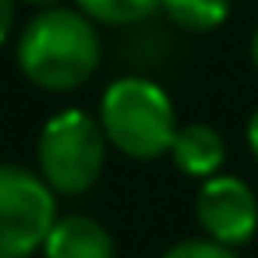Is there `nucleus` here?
Masks as SVG:
<instances>
[{
    "instance_id": "nucleus-8",
    "label": "nucleus",
    "mask_w": 258,
    "mask_h": 258,
    "mask_svg": "<svg viewBox=\"0 0 258 258\" xmlns=\"http://www.w3.org/2000/svg\"><path fill=\"white\" fill-rule=\"evenodd\" d=\"M233 11V0H163V15L173 29L205 36L216 32Z\"/></svg>"
},
{
    "instance_id": "nucleus-9",
    "label": "nucleus",
    "mask_w": 258,
    "mask_h": 258,
    "mask_svg": "<svg viewBox=\"0 0 258 258\" xmlns=\"http://www.w3.org/2000/svg\"><path fill=\"white\" fill-rule=\"evenodd\" d=\"M75 8H82L92 22L106 25V29H127V25H142L152 15L163 11V0H71Z\"/></svg>"
},
{
    "instance_id": "nucleus-1",
    "label": "nucleus",
    "mask_w": 258,
    "mask_h": 258,
    "mask_svg": "<svg viewBox=\"0 0 258 258\" xmlns=\"http://www.w3.org/2000/svg\"><path fill=\"white\" fill-rule=\"evenodd\" d=\"M18 75L43 92H75L103 64L99 22L75 4L32 11L15 32Z\"/></svg>"
},
{
    "instance_id": "nucleus-4",
    "label": "nucleus",
    "mask_w": 258,
    "mask_h": 258,
    "mask_svg": "<svg viewBox=\"0 0 258 258\" xmlns=\"http://www.w3.org/2000/svg\"><path fill=\"white\" fill-rule=\"evenodd\" d=\"M57 191L39 170L0 163V258H32L57 223Z\"/></svg>"
},
{
    "instance_id": "nucleus-6",
    "label": "nucleus",
    "mask_w": 258,
    "mask_h": 258,
    "mask_svg": "<svg viewBox=\"0 0 258 258\" xmlns=\"http://www.w3.org/2000/svg\"><path fill=\"white\" fill-rule=\"evenodd\" d=\"M43 258H117V240L106 223L85 212L57 216L43 251Z\"/></svg>"
},
{
    "instance_id": "nucleus-14",
    "label": "nucleus",
    "mask_w": 258,
    "mask_h": 258,
    "mask_svg": "<svg viewBox=\"0 0 258 258\" xmlns=\"http://www.w3.org/2000/svg\"><path fill=\"white\" fill-rule=\"evenodd\" d=\"M251 64H254V71H258V29L251 32Z\"/></svg>"
},
{
    "instance_id": "nucleus-10",
    "label": "nucleus",
    "mask_w": 258,
    "mask_h": 258,
    "mask_svg": "<svg viewBox=\"0 0 258 258\" xmlns=\"http://www.w3.org/2000/svg\"><path fill=\"white\" fill-rule=\"evenodd\" d=\"M159 258H240V254H237V247H226L212 237H187V240L170 244Z\"/></svg>"
},
{
    "instance_id": "nucleus-2",
    "label": "nucleus",
    "mask_w": 258,
    "mask_h": 258,
    "mask_svg": "<svg viewBox=\"0 0 258 258\" xmlns=\"http://www.w3.org/2000/svg\"><path fill=\"white\" fill-rule=\"evenodd\" d=\"M96 117L103 124L110 149L135 163H152L170 156V145L180 127L170 92L145 75L113 78L99 96Z\"/></svg>"
},
{
    "instance_id": "nucleus-3",
    "label": "nucleus",
    "mask_w": 258,
    "mask_h": 258,
    "mask_svg": "<svg viewBox=\"0 0 258 258\" xmlns=\"http://www.w3.org/2000/svg\"><path fill=\"white\" fill-rule=\"evenodd\" d=\"M106 156L110 142L103 135V124L82 106H64L50 113L39 127L36 170L64 198L89 195L106 173Z\"/></svg>"
},
{
    "instance_id": "nucleus-12",
    "label": "nucleus",
    "mask_w": 258,
    "mask_h": 258,
    "mask_svg": "<svg viewBox=\"0 0 258 258\" xmlns=\"http://www.w3.org/2000/svg\"><path fill=\"white\" fill-rule=\"evenodd\" d=\"M244 142H247V152H251V159L258 163V106L251 110V117H247V127H244Z\"/></svg>"
},
{
    "instance_id": "nucleus-13",
    "label": "nucleus",
    "mask_w": 258,
    "mask_h": 258,
    "mask_svg": "<svg viewBox=\"0 0 258 258\" xmlns=\"http://www.w3.org/2000/svg\"><path fill=\"white\" fill-rule=\"evenodd\" d=\"M18 4H25V8H32V11H46V8L64 4V0H18Z\"/></svg>"
},
{
    "instance_id": "nucleus-5",
    "label": "nucleus",
    "mask_w": 258,
    "mask_h": 258,
    "mask_svg": "<svg viewBox=\"0 0 258 258\" xmlns=\"http://www.w3.org/2000/svg\"><path fill=\"white\" fill-rule=\"evenodd\" d=\"M195 219L205 237L226 247H244L258 233V195L244 177L216 173L209 180H198Z\"/></svg>"
},
{
    "instance_id": "nucleus-11",
    "label": "nucleus",
    "mask_w": 258,
    "mask_h": 258,
    "mask_svg": "<svg viewBox=\"0 0 258 258\" xmlns=\"http://www.w3.org/2000/svg\"><path fill=\"white\" fill-rule=\"evenodd\" d=\"M18 32V0H0V46L15 43Z\"/></svg>"
},
{
    "instance_id": "nucleus-7",
    "label": "nucleus",
    "mask_w": 258,
    "mask_h": 258,
    "mask_svg": "<svg viewBox=\"0 0 258 258\" xmlns=\"http://www.w3.org/2000/svg\"><path fill=\"white\" fill-rule=\"evenodd\" d=\"M170 163L177 173H184L191 180H209V177L223 173L226 138L219 135V127H212L205 120H187L177 127V138L170 145Z\"/></svg>"
}]
</instances>
